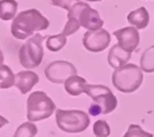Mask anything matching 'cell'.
I'll return each mask as SVG.
<instances>
[{
    "label": "cell",
    "instance_id": "cell-1",
    "mask_svg": "<svg viewBox=\"0 0 154 137\" xmlns=\"http://www.w3.org/2000/svg\"><path fill=\"white\" fill-rule=\"evenodd\" d=\"M49 21L38 10L29 8L19 13L11 24V32L18 40H25L34 36L35 32L46 30Z\"/></svg>",
    "mask_w": 154,
    "mask_h": 137
},
{
    "label": "cell",
    "instance_id": "cell-2",
    "mask_svg": "<svg viewBox=\"0 0 154 137\" xmlns=\"http://www.w3.org/2000/svg\"><path fill=\"white\" fill-rule=\"evenodd\" d=\"M85 93L92 99V104L88 108L91 116L109 114L118 107V99L107 86L88 84Z\"/></svg>",
    "mask_w": 154,
    "mask_h": 137
},
{
    "label": "cell",
    "instance_id": "cell-3",
    "mask_svg": "<svg viewBox=\"0 0 154 137\" xmlns=\"http://www.w3.org/2000/svg\"><path fill=\"white\" fill-rule=\"evenodd\" d=\"M144 71L140 66L128 63L121 68L114 69L112 73V85L123 93H133L140 87L144 80Z\"/></svg>",
    "mask_w": 154,
    "mask_h": 137
},
{
    "label": "cell",
    "instance_id": "cell-4",
    "mask_svg": "<svg viewBox=\"0 0 154 137\" xmlns=\"http://www.w3.org/2000/svg\"><path fill=\"white\" fill-rule=\"evenodd\" d=\"M55 111L56 104L44 91H34L29 94L26 102V117L29 121L36 123L47 119Z\"/></svg>",
    "mask_w": 154,
    "mask_h": 137
},
{
    "label": "cell",
    "instance_id": "cell-5",
    "mask_svg": "<svg viewBox=\"0 0 154 137\" xmlns=\"http://www.w3.org/2000/svg\"><path fill=\"white\" fill-rule=\"evenodd\" d=\"M56 123L61 131L69 134L84 132L90 125L89 115L82 110L56 111Z\"/></svg>",
    "mask_w": 154,
    "mask_h": 137
},
{
    "label": "cell",
    "instance_id": "cell-6",
    "mask_svg": "<svg viewBox=\"0 0 154 137\" xmlns=\"http://www.w3.org/2000/svg\"><path fill=\"white\" fill-rule=\"evenodd\" d=\"M47 37L40 34H35L20 47L18 56L20 65L23 68L34 69L40 66L44 56L42 44Z\"/></svg>",
    "mask_w": 154,
    "mask_h": 137
},
{
    "label": "cell",
    "instance_id": "cell-7",
    "mask_svg": "<svg viewBox=\"0 0 154 137\" xmlns=\"http://www.w3.org/2000/svg\"><path fill=\"white\" fill-rule=\"evenodd\" d=\"M67 18H75L87 30H97L104 26V20L101 18L99 12L90 8L87 2L78 1L67 12Z\"/></svg>",
    "mask_w": 154,
    "mask_h": 137
},
{
    "label": "cell",
    "instance_id": "cell-8",
    "mask_svg": "<svg viewBox=\"0 0 154 137\" xmlns=\"http://www.w3.org/2000/svg\"><path fill=\"white\" fill-rule=\"evenodd\" d=\"M45 78L54 84H63L71 75H77V68L68 61L57 60L49 63L44 70Z\"/></svg>",
    "mask_w": 154,
    "mask_h": 137
},
{
    "label": "cell",
    "instance_id": "cell-9",
    "mask_svg": "<svg viewBox=\"0 0 154 137\" xmlns=\"http://www.w3.org/2000/svg\"><path fill=\"white\" fill-rule=\"evenodd\" d=\"M111 43V35L104 28L87 30L83 35V46L90 53H101Z\"/></svg>",
    "mask_w": 154,
    "mask_h": 137
},
{
    "label": "cell",
    "instance_id": "cell-10",
    "mask_svg": "<svg viewBox=\"0 0 154 137\" xmlns=\"http://www.w3.org/2000/svg\"><path fill=\"white\" fill-rule=\"evenodd\" d=\"M113 36L116 38L119 44L129 53H133L140 44V32L134 26H127L113 32Z\"/></svg>",
    "mask_w": 154,
    "mask_h": 137
},
{
    "label": "cell",
    "instance_id": "cell-11",
    "mask_svg": "<svg viewBox=\"0 0 154 137\" xmlns=\"http://www.w3.org/2000/svg\"><path fill=\"white\" fill-rule=\"evenodd\" d=\"M39 83V77L32 70H23L15 75V85L16 88L22 94H26Z\"/></svg>",
    "mask_w": 154,
    "mask_h": 137
},
{
    "label": "cell",
    "instance_id": "cell-12",
    "mask_svg": "<svg viewBox=\"0 0 154 137\" xmlns=\"http://www.w3.org/2000/svg\"><path fill=\"white\" fill-rule=\"evenodd\" d=\"M131 58V53L124 49L120 44H116L111 47L107 56V62L110 67L118 69L128 64V61Z\"/></svg>",
    "mask_w": 154,
    "mask_h": 137
},
{
    "label": "cell",
    "instance_id": "cell-13",
    "mask_svg": "<svg viewBox=\"0 0 154 137\" xmlns=\"http://www.w3.org/2000/svg\"><path fill=\"white\" fill-rule=\"evenodd\" d=\"M127 21L131 26L136 27L137 29H145L150 22V15L146 8L140 6L127 15Z\"/></svg>",
    "mask_w": 154,
    "mask_h": 137
},
{
    "label": "cell",
    "instance_id": "cell-14",
    "mask_svg": "<svg viewBox=\"0 0 154 137\" xmlns=\"http://www.w3.org/2000/svg\"><path fill=\"white\" fill-rule=\"evenodd\" d=\"M87 85V81L84 78L75 75H71L65 81L64 89L71 96H79L82 93H85V89Z\"/></svg>",
    "mask_w": 154,
    "mask_h": 137
},
{
    "label": "cell",
    "instance_id": "cell-15",
    "mask_svg": "<svg viewBox=\"0 0 154 137\" xmlns=\"http://www.w3.org/2000/svg\"><path fill=\"white\" fill-rule=\"evenodd\" d=\"M18 2L16 0H0V19L2 21L12 20L16 17Z\"/></svg>",
    "mask_w": 154,
    "mask_h": 137
},
{
    "label": "cell",
    "instance_id": "cell-16",
    "mask_svg": "<svg viewBox=\"0 0 154 137\" xmlns=\"http://www.w3.org/2000/svg\"><path fill=\"white\" fill-rule=\"evenodd\" d=\"M140 67L146 73L154 72V44L149 46L142 53L140 61Z\"/></svg>",
    "mask_w": 154,
    "mask_h": 137
},
{
    "label": "cell",
    "instance_id": "cell-17",
    "mask_svg": "<svg viewBox=\"0 0 154 137\" xmlns=\"http://www.w3.org/2000/svg\"><path fill=\"white\" fill-rule=\"evenodd\" d=\"M67 44V37L62 34L48 36L46 39V47L51 53H58Z\"/></svg>",
    "mask_w": 154,
    "mask_h": 137
},
{
    "label": "cell",
    "instance_id": "cell-18",
    "mask_svg": "<svg viewBox=\"0 0 154 137\" xmlns=\"http://www.w3.org/2000/svg\"><path fill=\"white\" fill-rule=\"evenodd\" d=\"M15 85V75L6 65H0V88L8 89Z\"/></svg>",
    "mask_w": 154,
    "mask_h": 137
},
{
    "label": "cell",
    "instance_id": "cell-19",
    "mask_svg": "<svg viewBox=\"0 0 154 137\" xmlns=\"http://www.w3.org/2000/svg\"><path fill=\"white\" fill-rule=\"evenodd\" d=\"M38 133V128L32 121L23 123L17 128L13 137H35Z\"/></svg>",
    "mask_w": 154,
    "mask_h": 137
},
{
    "label": "cell",
    "instance_id": "cell-20",
    "mask_svg": "<svg viewBox=\"0 0 154 137\" xmlns=\"http://www.w3.org/2000/svg\"><path fill=\"white\" fill-rule=\"evenodd\" d=\"M92 131L95 137H109V135L111 134L110 126L104 119H97L93 123Z\"/></svg>",
    "mask_w": 154,
    "mask_h": 137
},
{
    "label": "cell",
    "instance_id": "cell-21",
    "mask_svg": "<svg viewBox=\"0 0 154 137\" xmlns=\"http://www.w3.org/2000/svg\"><path fill=\"white\" fill-rule=\"evenodd\" d=\"M123 137H153V135L149 132L145 131L140 126L131 123L128 127L127 131L125 132Z\"/></svg>",
    "mask_w": 154,
    "mask_h": 137
},
{
    "label": "cell",
    "instance_id": "cell-22",
    "mask_svg": "<svg viewBox=\"0 0 154 137\" xmlns=\"http://www.w3.org/2000/svg\"><path fill=\"white\" fill-rule=\"evenodd\" d=\"M80 27H81V24H80V22L77 19L67 18V22H66V24H65L64 28H63L62 34L66 37L71 36V35H73L75 32H77L78 30L80 29Z\"/></svg>",
    "mask_w": 154,
    "mask_h": 137
},
{
    "label": "cell",
    "instance_id": "cell-23",
    "mask_svg": "<svg viewBox=\"0 0 154 137\" xmlns=\"http://www.w3.org/2000/svg\"><path fill=\"white\" fill-rule=\"evenodd\" d=\"M78 1H80V0H51V4L54 6H57V8H64L68 12Z\"/></svg>",
    "mask_w": 154,
    "mask_h": 137
},
{
    "label": "cell",
    "instance_id": "cell-24",
    "mask_svg": "<svg viewBox=\"0 0 154 137\" xmlns=\"http://www.w3.org/2000/svg\"><path fill=\"white\" fill-rule=\"evenodd\" d=\"M8 123H10V121H8L5 117H3L2 115H0V129H1V128H3L4 126L8 125Z\"/></svg>",
    "mask_w": 154,
    "mask_h": 137
},
{
    "label": "cell",
    "instance_id": "cell-25",
    "mask_svg": "<svg viewBox=\"0 0 154 137\" xmlns=\"http://www.w3.org/2000/svg\"><path fill=\"white\" fill-rule=\"evenodd\" d=\"M3 62H4V56L2 53L1 49H0V65H3Z\"/></svg>",
    "mask_w": 154,
    "mask_h": 137
},
{
    "label": "cell",
    "instance_id": "cell-26",
    "mask_svg": "<svg viewBox=\"0 0 154 137\" xmlns=\"http://www.w3.org/2000/svg\"><path fill=\"white\" fill-rule=\"evenodd\" d=\"M81 1H84V2H100L102 0H81Z\"/></svg>",
    "mask_w": 154,
    "mask_h": 137
}]
</instances>
